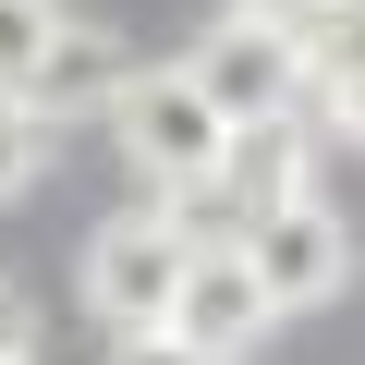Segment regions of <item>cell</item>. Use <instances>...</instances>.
<instances>
[{
	"mask_svg": "<svg viewBox=\"0 0 365 365\" xmlns=\"http://www.w3.org/2000/svg\"><path fill=\"white\" fill-rule=\"evenodd\" d=\"M182 256H195V232H182L170 207H134V220H98V244H86V304H98L110 329H158V304H170Z\"/></svg>",
	"mask_w": 365,
	"mask_h": 365,
	"instance_id": "4",
	"label": "cell"
},
{
	"mask_svg": "<svg viewBox=\"0 0 365 365\" xmlns=\"http://www.w3.org/2000/svg\"><path fill=\"white\" fill-rule=\"evenodd\" d=\"M158 329H170L182 353H207V365H244V353L280 329V304L256 292L244 244H195V256H182V280H170V304H158Z\"/></svg>",
	"mask_w": 365,
	"mask_h": 365,
	"instance_id": "3",
	"label": "cell"
},
{
	"mask_svg": "<svg viewBox=\"0 0 365 365\" xmlns=\"http://www.w3.org/2000/svg\"><path fill=\"white\" fill-rule=\"evenodd\" d=\"M122 73H134V61H122V37L61 13V25H49V49H37V73H25V110H37L49 134H61V122H98V110L122 98Z\"/></svg>",
	"mask_w": 365,
	"mask_h": 365,
	"instance_id": "6",
	"label": "cell"
},
{
	"mask_svg": "<svg viewBox=\"0 0 365 365\" xmlns=\"http://www.w3.org/2000/svg\"><path fill=\"white\" fill-rule=\"evenodd\" d=\"M110 365H207V353H182L170 329H110Z\"/></svg>",
	"mask_w": 365,
	"mask_h": 365,
	"instance_id": "9",
	"label": "cell"
},
{
	"mask_svg": "<svg viewBox=\"0 0 365 365\" xmlns=\"http://www.w3.org/2000/svg\"><path fill=\"white\" fill-rule=\"evenodd\" d=\"M182 73L207 86L220 122H268V110H292V86H304V37L268 25V13H232V25H207V49L182 61Z\"/></svg>",
	"mask_w": 365,
	"mask_h": 365,
	"instance_id": "5",
	"label": "cell"
},
{
	"mask_svg": "<svg viewBox=\"0 0 365 365\" xmlns=\"http://www.w3.org/2000/svg\"><path fill=\"white\" fill-rule=\"evenodd\" d=\"M244 268H256V292L280 304V317H304V304H329L341 280H353V232H341V207L317 195H268V207H244Z\"/></svg>",
	"mask_w": 365,
	"mask_h": 365,
	"instance_id": "2",
	"label": "cell"
},
{
	"mask_svg": "<svg viewBox=\"0 0 365 365\" xmlns=\"http://www.w3.org/2000/svg\"><path fill=\"white\" fill-rule=\"evenodd\" d=\"M232 13H268V25H292V13H317V0H232Z\"/></svg>",
	"mask_w": 365,
	"mask_h": 365,
	"instance_id": "11",
	"label": "cell"
},
{
	"mask_svg": "<svg viewBox=\"0 0 365 365\" xmlns=\"http://www.w3.org/2000/svg\"><path fill=\"white\" fill-rule=\"evenodd\" d=\"M0 353H37V317H25V292L0 280Z\"/></svg>",
	"mask_w": 365,
	"mask_h": 365,
	"instance_id": "10",
	"label": "cell"
},
{
	"mask_svg": "<svg viewBox=\"0 0 365 365\" xmlns=\"http://www.w3.org/2000/svg\"><path fill=\"white\" fill-rule=\"evenodd\" d=\"M49 25H61V0H0V86H13V98H25V73H37Z\"/></svg>",
	"mask_w": 365,
	"mask_h": 365,
	"instance_id": "8",
	"label": "cell"
},
{
	"mask_svg": "<svg viewBox=\"0 0 365 365\" xmlns=\"http://www.w3.org/2000/svg\"><path fill=\"white\" fill-rule=\"evenodd\" d=\"M0 365H37V353H0Z\"/></svg>",
	"mask_w": 365,
	"mask_h": 365,
	"instance_id": "12",
	"label": "cell"
},
{
	"mask_svg": "<svg viewBox=\"0 0 365 365\" xmlns=\"http://www.w3.org/2000/svg\"><path fill=\"white\" fill-rule=\"evenodd\" d=\"M98 122L122 134V158L158 182V195H207L220 158H232V122L207 110V86L182 73V61H134V73H122V98H110Z\"/></svg>",
	"mask_w": 365,
	"mask_h": 365,
	"instance_id": "1",
	"label": "cell"
},
{
	"mask_svg": "<svg viewBox=\"0 0 365 365\" xmlns=\"http://www.w3.org/2000/svg\"><path fill=\"white\" fill-rule=\"evenodd\" d=\"M37 170H49V122H37L13 86H0V207H13V195H37Z\"/></svg>",
	"mask_w": 365,
	"mask_h": 365,
	"instance_id": "7",
	"label": "cell"
}]
</instances>
